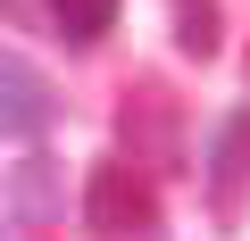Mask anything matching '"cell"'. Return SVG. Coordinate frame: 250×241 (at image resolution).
Instances as JSON below:
<instances>
[{
	"mask_svg": "<svg viewBox=\"0 0 250 241\" xmlns=\"http://www.w3.org/2000/svg\"><path fill=\"white\" fill-rule=\"evenodd\" d=\"M83 224H92L100 241H134V233H150V224H159V191H150V175H142L134 158H100L92 183H83Z\"/></svg>",
	"mask_w": 250,
	"mask_h": 241,
	"instance_id": "6da1fadb",
	"label": "cell"
},
{
	"mask_svg": "<svg viewBox=\"0 0 250 241\" xmlns=\"http://www.w3.org/2000/svg\"><path fill=\"white\" fill-rule=\"evenodd\" d=\"M50 116H59L50 75H42L34 58H0V142H42Z\"/></svg>",
	"mask_w": 250,
	"mask_h": 241,
	"instance_id": "7a4b0ae2",
	"label": "cell"
},
{
	"mask_svg": "<svg viewBox=\"0 0 250 241\" xmlns=\"http://www.w3.org/2000/svg\"><path fill=\"white\" fill-rule=\"evenodd\" d=\"M17 200L34 208V216H50L59 200H50V158H25V175H17Z\"/></svg>",
	"mask_w": 250,
	"mask_h": 241,
	"instance_id": "5b68a950",
	"label": "cell"
},
{
	"mask_svg": "<svg viewBox=\"0 0 250 241\" xmlns=\"http://www.w3.org/2000/svg\"><path fill=\"white\" fill-rule=\"evenodd\" d=\"M50 17L67 25V42H75V50H92V42L117 25V0H50Z\"/></svg>",
	"mask_w": 250,
	"mask_h": 241,
	"instance_id": "3957f363",
	"label": "cell"
},
{
	"mask_svg": "<svg viewBox=\"0 0 250 241\" xmlns=\"http://www.w3.org/2000/svg\"><path fill=\"white\" fill-rule=\"evenodd\" d=\"M175 42H184L192 58L217 50V9H208V0H184V9H175Z\"/></svg>",
	"mask_w": 250,
	"mask_h": 241,
	"instance_id": "277c9868",
	"label": "cell"
}]
</instances>
